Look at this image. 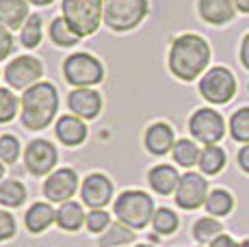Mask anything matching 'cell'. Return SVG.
<instances>
[{
  "instance_id": "41",
  "label": "cell",
  "mask_w": 249,
  "mask_h": 247,
  "mask_svg": "<svg viewBox=\"0 0 249 247\" xmlns=\"http://www.w3.org/2000/svg\"><path fill=\"white\" fill-rule=\"evenodd\" d=\"M54 0H28V4H33V7H48V4H52Z\"/></svg>"
},
{
  "instance_id": "43",
  "label": "cell",
  "mask_w": 249,
  "mask_h": 247,
  "mask_svg": "<svg viewBox=\"0 0 249 247\" xmlns=\"http://www.w3.org/2000/svg\"><path fill=\"white\" fill-rule=\"evenodd\" d=\"M130 247H152V245H147V243H135V245H130Z\"/></svg>"
},
{
  "instance_id": "17",
  "label": "cell",
  "mask_w": 249,
  "mask_h": 247,
  "mask_svg": "<svg viewBox=\"0 0 249 247\" xmlns=\"http://www.w3.org/2000/svg\"><path fill=\"white\" fill-rule=\"evenodd\" d=\"M197 11L206 24L223 26L234 20L236 7L234 0H197Z\"/></svg>"
},
{
  "instance_id": "36",
  "label": "cell",
  "mask_w": 249,
  "mask_h": 247,
  "mask_svg": "<svg viewBox=\"0 0 249 247\" xmlns=\"http://www.w3.org/2000/svg\"><path fill=\"white\" fill-rule=\"evenodd\" d=\"M13 48H16V44H13V33L0 24V63L7 61L9 56L13 54Z\"/></svg>"
},
{
  "instance_id": "42",
  "label": "cell",
  "mask_w": 249,
  "mask_h": 247,
  "mask_svg": "<svg viewBox=\"0 0 249 247\" xmlns=\"http://www.w3.org/2000/svg\"><path fill=\"white\" fill-rule=\"evenodd\" d=\"M4 172H7V165H4L2 160H0V180L4 178Z\"/></svg>"
},
{
  "instance_id": "30",
  "label": "cell",
  "mask_w": 249,
  "mask_h": 247,
  "mask_svg": "<svg viewBox=\"0 0 249 247\" xmlns=\"http://www.w3.org/2000/svg\"><path fill=\"white\" fill-rule=\"evenodd\" d=\"M178 226H180V219H178V215H176L171 208H167V206L156 208L154 217H152V228H154L156 234L169 236V234H174V232L178 230Z\"/></svg>"
},
{
  "instance_id": "4",
  "label": "cell",
  "mask_w": 249,
  "mask_h": 247,
  "mask_svg": "<svg viewBox=\"0 0 249 247\" xmlns=\"http://www.w3.org/2000/svg\"><path fill=\"white\" fill-rule=\"evenodd\" d=\"M61 16L80 37H91L104 22V0H61Z\"/></svg>"
},
{
  "instance_id": "35",
  "label": "cell",
  "mask_w": 249,
  "mask_h": 247,
  "mask_svg": "<svg viewBox=\"0 0 249 247\" xmlns=\"http://www.w3.org/2000/svg\"><path fill=\"white\" fill-rule=\"evenodd\" d=\"M16 232H18V223L13 219V215L7 211V208H0V243L13 239Z\"/></svg>"
},
{
  "instance_id": "23",
  "label": "cell",
  "mask_w": 249,
  "mask_h": 247,
  "mask_svg": "<svg viewBox=\"0 0 249 247\" xmlns=\"http://www.w3.org/2000/svg\"><path fill=\"white\" fill-rule=\"evenodd\" d=\"M48 37H50V41L56 48H74V46L80 44V37L70 28V24L65 22L63 16L54 18V20L50 22V26H48Z\"/></svg>"
},
{
  "instance_id": "11",
  "label": "cell",
  "mask_w": 249,
  "mask_h": 247,
  "mask_svg": "<svg viewBox=\"0 0 249 247\" xmlns=\"http://www.w3.org/2000/svg\"><path fill=\"white\" fill-rule=\"evenodd\" d=\"M59 163V150L52 141L48 139H33L28 141L26 150H24V165L26 172L35 178L41 176H50L56 169Z\"/></svg>"
},
{
  "instance_id": "33",
  "label": "cell",
  "mask_w": 249,
  "mask_h": 247,
  "mask_svg": "<svg viewBox=\"0 0 249 247\" xmlns=\"http://www.w3.org/2000/svg\"><path fill=\"white\" fill-rule=\"evenodd\" d=\"M22 154V143L16 135H0V160L4 165H16Z\"/></svg>"
},
{
  "instance_id": "24",
  "label": "cell",
  "mask_w": 249,
  "mask_h": 247,
  "mask_svg": "<svg viewBox=\"0 0 249 247\" xmlns=\"http://www.w3.org/2000/svg\"><path fill=\"white\" fill-rule=\"evenodd\" d=\"M226 163H228L226 150L219 148V145H204L202 154H199L197 167L202 169L204 176H217L223 167H226Z\"/></svg>"
},
{
  "instance_id": "34",
  "label": "cell",
  "mask_w": 249,
  "mask_h": 247,
  "mask_svg": "<svg viewBox=\"0 0 249 247\" xmlns=\"http://www.w3.org/2000/svg\"><path fill=\"white\" fill-rule=\"evenodd\" d=\"M111 215H108L104 208H93V211L87 212V221H85V228L91 232V234H104L111 226Z\"/></svg>"
},
{
  "instance_id": "37",
  "label": "cell",
  "mask_w": 249,
  "mask_h": 247,
  "mask_svg": "<svg viewBox=\"0 0 249 247\" xmlns=\"http://www.w3.org/2000/svg\"><path fill=\"white\" fill-rule=\"evenodd\" d=\"M236 163H238V167H241L243 172L249 174V143H247V145H243V148L238 150V154H236Z\"/></svg>"
},
{
  "instance_id": "2",
  "label": "cell",
  "mask_w": 249,
  "mask_h": 247,
  "mask_svg": "<svg viewBox=\"0 0 249 247\" xmlns=\"http://www.w3.org/2000/svg\"><path fill=\"white\" fill-rule=\"evenodd\" d=\"M59 91L50 80H39L20 96V120L31 132H41L56 120Z\"/></svg>"
},
{
  "instance_id": "39",
  "label": "cell",
  "mask_w": 249,
  "mask_h": 247,
  "mask_svg": "<svg viewBox=\"0 0 249 247\" xmlns=\"http://www.w3.org/2000/svg\"><path fill=\"white\" fill-rule=\"evenodd\" d=\"M241 63L249 70V33L243 37V44H241Z\"/></svg>"
},
{
  "instance_id": "18",
  "label": "cell",
  "mask_w": 249,
  "mask_h": 247,
  "mask_svg": "<svg viewBox=\"0 0 249 247\" xmlns=\"http://www.w3.org/2000/svg\"><path fill=\"white\" fill-rule=\"evenodd\" d=\"M56 223V208L50 202H35L24 215V226L31 234H44L50 226Z\"/></svg>"
},
{
  "instance_id": "38",
  "label": "cell",
  "mask_w": 249,
  "mask_h": 247,
  "mask_svg": "<svg viewBox=\"0 0 249 247\" xmlns=\"http://www.w3.org/2000/svg\"><path fill=\"white\" fill-rule=\"evenodd\" d=\"M208 247H241V243H236V241H234L232 236H228V234H219Z\"/></svg>"
},
{
  "instance_id": "6",
  "label": "cell",
  "mask_w": 249,
  "mask_h": 247,
  "mask_svg": "<svg viewBox=\"0 0 249 247\" xmlns=\"http://www.w3.org/2000/svg\"><path fill=\"white\" fill-rule=\"evenodd\" d=\"M65 83L74 89L80 87H98L104 80V65L91 52H74L61 65Z\"/></svg>"
},
{
  "instance_id": "26",
  "label": "cell",
  "mask_w": 249,
  "mask_h": 247,
  "mask_svg": "<svg viewBox=\"0 0 249 247\" xmlns=\"http://www.w3.org/2000/svg\"><path fill=\"white\" fill-rule=\"evenodd\" d=\"M199 154H202V150H199L195 139H178L174 150H171L174 163L180 165V167H186V169L195 167V165L199 163Z\"/></svg>"
},
{
  "instance_id": "15",
  "label": "cell",
  "mask_w": 249,
  "mask_h": 247,
  "mask_svg": "<svg viewBox=\"0 0 249 247\" xmlns=\"http://www.w3.org/2000/svg\"><path fill=\"white\" fill-rule=\"evenodd\" d=\"M176 132L167 122H154L147 126L143 135V145L152 156H165L174 150L176 145Z\"/></svg>"
},
{
  "instance_id": "25",
  "label": "cell",
  "mask_w": 249,
  "mask_h": 247,
  "mask_svg": "<svg viewBox=\"0 0 249 247\" xmlns=\"http://www.w3.org/2000/svg\"><path fill=\"white\" fill-rule=\"evenodd\" d=\"M28 197L26 187L20 182V180H2L0 182V206L2 208H20Z\"/></svg>"
},
{
  "instance_id": "40",
  "label": "cell",
  "mask_w": 249,
  "mask_h": 247,
  "mask_svg": "<svg viewBox=\"0 0 249 247\" xmlns=\"http://www.w3.org/2000/svg\"><path fill=\"white\" fill-rule=\"evenodd\" d=\"M234 7L241 13H249V0H234Z\"/></svg>"
},
{
  "instance_id": "45",
  "label": "cell",
  "mask_w": 249,
  "mask_h": 247,
  "mask_svg": "<svg viewBox=\"0 0 249 247\" xmlns=\"http://www.w3.org/2000/svg\"><path fill=\"white\" fill-rule=\"evenodd\" d=\"M197 247H204V245H197Z\"/></svg>"
},
{
  "instance_id": "31",
  "label": "cell",
  "mask_w": 249,
  "mask_h": 247,
  "mask_svg": "<svg viewBox=\"0 0 249 247\" xmlns=\"http://www.w3.org/2000/svg\"><path fill=\"white\" fill-rule=\"evenodd\" d=\"M230 135L238 143H249V106H241L230 117Z\"/></svg>"
},
{
  "instance_id": "19",
  "label": "cell",
  "mask_w": 249,
  "mask_h": 247,
  "mask_svg": "<svg viewBox=\"0 0 249 247\" xmlns=\"http://www.w3.org/2000/svg\"><path fill=\"white\" fill-rule=\"evenodd\" d=\"M180 172L174 165H154V167L147 172V182H150L152 191H156L159 195H174L176 189L180 184Z\"/></svg>"
},
{
  "instance_id": "16",
  "label": "cell",
  "mask_w": 249,
  "mask_h": 247,
  "mask_svg": "<svg viewBox=\"0 0 249 247\" xmlns=\"http://www.w3.org/2000/svg\"><path fill=\"white\" fill-rule=\"evenodd\" d=\"M54 135L59 139V143H63L65 148H80L89 137V128L80 117L61 115L54 124Z\"/></svg>"
},
{
  "instance_id": "13",
  "label": "cell",
  "mask_w": 249,
  "mask_h": 247,
  "mask_svg": "<svg viewBox=\"0 0 249 247\" xmlns=\"http://www.w3.org/2000/svg\"><path fill=\"white\" fill-rule=\"evenodd\" d=\"M208 180L204 178V174L197 172H186L182 174L180 184L176 189L174 197L176 204L182 208V211H195V208L204 206L206 197H208Z\"/></svg>"
},
{
  "instance_id": "3",
  "label": "cell",
  "mask_w": 249,
  "mask_h": 247,
  "mask_svg": "<svg viewBox=\"0 0 249 247\" xmlns=\"http://www.w3.org/2000/svg\"><path fill=\"white\" fill-rule=\"evenodd\" d=\"M113 212L117 217V221L130 226L132 230H143L152 223L156 206L147 191L128 189V191H122L113 199Z\"/></svg>"
},
{
  "instance_id": "29",
  "label": "cell",
  "mask_w": 249,
  "mask_h": 247,
  "mask_svg": "<svg viewBox=\"0 0 249 247\" xmlns=\"http://www.w3.org/2000/svg\"><path fill=\"white\" fill-rule=\"evenodd\" d=\"M219 234H223V226L219 219L214 217H202L193 223V239L197 241L199 245H210Z\"/></svg>"
},
{
  "instance_id": "27",
  "label": "cell",
  "mask_w": 249,
  "mask_h": 247,
  "mask_svg": "<svg viewBox=\"0 0 249 247\" xmlns=\"http://www.w3.org/2000/svg\"><path fill=\"white\" fill-rule=\"evenodd\" d=\"M44 39V20L39 13H31L26 24L20 28V46L26 50H35Z\"/></svg>"
},
{
  "instance_id": "7",
  "label": "cell",
  "mask_w": 249,
  "mask_h": 247,
  "mask_svg": "<svg viewBox=\"0 0 249 247\" xmlns=\"http://www.w3.org/2000/svg\"><path fill=\"white\" fill-rule=\"evenodd\" d=\"M236 78L228 68H210L202 78H199V93L206 102L210 104H228L236 96Z\"/></svg>"
},
{
  "instance_id": "14",
  "label": "cell",
  "mask_w": 249,
  "mask_h": 247,
  "mask_svg": "<svg viewBox=\"0 0 249 247\" xmlns=\"http://www.w3.org/2000/svg\"><path fill=\"white\" fill-rule=\"evenodd\" d=\"M68 106H70L71 115L87 122V120H95V117L102 113L104 100L95 87H80V89L70 91Z\"/></svg>"
},
{
  "instance_id": "32",
  "label": "cell",
  "mask_w": 249,
  "mask_h": 247,
  "mask_svg": "<svg viewBox=\"0 0 249 247\" xmlns=\"http://www.w3.org/2000/svg\"><path fill=\"white\" fill-rule=\"evenodd\" d=\"M20 115V98L11 87H0V124H9Z\"/></svg>"
},
{
  "instance_id": "8",
  "label": "cell",
  "mask_w": 249,
  "mask_h": 247,
  "mask_svg": "<svg viewBox=\"0 0 249 247\" xmlns=\"http://www.w3.org/2000/svg\"><path fill=\"white\" fill-rule=\"evenodd\" d=\"M44 76V63L33 54H20L7 63L4 68V80L13 91H26L28 87L37 85Z\"/></svg>"
},
{
  "instance_id": "20",
  "label": "cell",
  "mask_w": 249,
  "mask_h": 247,
  "mask_svg": "<svg viewBox=\"0 0 249 247\" xmlns=\"http://www.w3.org/2000/svg\"><path fill=\"white\" fill-rule=\"evenodd\" d=\"M31 18L28 0H0V24L9 31H20Z\"/></svg>"
},
{
  "instance_id": "12",
  "label": "cell",
  "mask_w": 249,
  "mask_h": 247,
  "mask_svg": "<svg viewBox=\"0 0 249 247\" xmlns=\"http://www.w3.org/2000/svg\"><path fill=\"white\" fill-rule=\"evenodd\" d=\"M78 193H80V202L93 211V208H107L113 202L115 187H113V180L107 174L93 172L83 178Z\"/></svg>"
},
{
  "instance_id": "28",
  "label": "cell",
  "mask_w": 249,
  "mask_h": 247,
  "mask_svg": "<svg viewBox=\"0 0 249 247\" xmlns=\"http://www.w3.org/2000/svg\"><path fill=\"white\" fill-rule=\"evenodd\" d=\"M204 206L210 217H228L234 208V197L226 189H214V191L208 193Z\"/></svg>"
},
{
  "instance_id": "44",
  "label": "cell",
  "mask_w": 249,
  "mask_h": 247,
  "mask_svg": "<svg viewBox=\"0 0 249 247\" xmlns=\"http://www.w3.org/2000/svg\"><path fill=\"white\" fill-rule=\"evenodd\" d=\"M241 247H249V239H245V241H243V243H241Z\"/></svg>"
},
{
  "instance_id": "10",
  "label": "cell",
  "mask_w": 249,
  "mask_h": 247,
  "mask_svg": "<svg viewBox=\"0 0 249 247\" xmlns=\"http://www.w3.org/2000/svg\"><path fill=\"white\" fill-rule=\"evenodd\" d=\"M78 191H80V178L74 167L54 169L50 176H46L44 187H41L46 202H50V204L70 202Z\"/></svg>"
},
{
  "instance_id": "21",
  "label": "cell",
  "mask_w": 249,
  "mask_h": 247,
  "mask_svg": "<svg viewBox=\"0 0 249 247\" xmlns=\"http://www.w3.org/2000/svg\"><path fill=\"white\" fill-rule=\"evenodd\" d=\"M83 206L85 204L74 202V199L59 204V208H56V223L54 226L59 228V230H63V232H78L80 228L85 226V221H87V212H85Z\"/></svg>"
},
{
  "instance_id": "22",
  "label": "cell",
  "mask_w": 249,
  "mask_h": 247,
  "mask_svg": "<svg viewBox=\"0 0 249 247\" xmlns=\"http://www.w3.org/2000/svg\"><path fill=\"white\" fill-rule=\"evenodd\" d=\"M135 232L130 226L122 221H113L104 234H100L98 245L100 247H130L135 243Z\"/></svg>"
},
{
  "instance_id": "1",
  "label": "cell",
  "mask_w": 249,
  "mask_h": 247,
  "mask_svg": "<svg viewBox=\"0 0 249 247\" xmlns=\"http://www.w3.org/2000/svg\"><path fill=\"white\" fill-rule=\"evenodd\" d=\"M169 72L182 83L197 80L206 74L210 63V46L202 35L184 33L171 41L169 48Z\"/></svg>"
},
{
  "instance_id": "5",
  "label": "cell",
  "mask_w": 249,
  "mask_h": 247,
  "mask_svg": "<svg viewBox=\"0 0 249 247\" xmlns=\"http://www.w3.org/2000/svg\"><path fill=\"white\" fill-rule=\"evenodd\" d=\"M150 13V0H104V24L113 33L135 31Z\"/></svg>"
},
{
  "instance_id": "9",
  "label": "cell",
  "mask_w": 249,
  "mask_h": 247,
  "mask_svg": "<svg viewBox=\"0 0 249 247\" xmlns=\"http://www.w3.org/2000/svg\"><path fill=\"white\" fill-rule=\"evenodd\" d=\"M189 132L204 145H217L226 137V122L214 108H197L189 120Z\"/></svg>"
}]
</instances>
